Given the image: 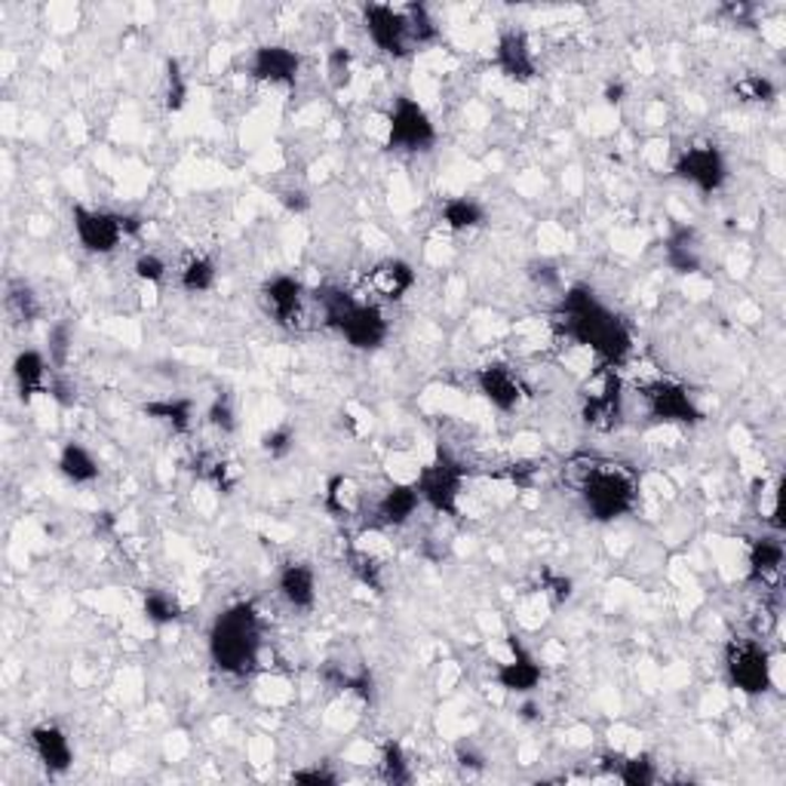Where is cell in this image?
<instances>
[{
    "mask_svg": "<svg viewBox=\"0 0 786 786\" xmlns=\"http://www.w3.org/2000/svg\"><path fill=\"white\" fill-rule=\"evenodd\" d=\"M541 680H544V670L534 661V654L525 652L517 640H510V657L498 664L494 682L510 694H532Z\"/></svg>",
    "mask_w": 786,
    "mask_h": 786,
    "instance_id": "obj_15",
    "label": "cell"
},
{
    "mask_svg": "<svg viewBox=\"0 0 786 786\" xmlns=\"http://www.w3.org/2000/svg\"><path fill=\"white\" fill-rule=\"evenodd\" d=\"M381 774L390 784H409L412 780V765L406 759L400 744H387L381 749Z\"/></svg>",
    "mask_w": 786,
    "mask_h": 786,
    "instance_id": "obj_30",
    "label": "cell"
},
{
    "mask_svg": "<svg viewBox=\"0 0 786 786\" xmlns=\"http://www.w3.org/2000/svg\"><path fill=\"white\" fill-rule=\"evenodd\" d=\"M676 175L697 191L713 194L728 182V163L722 157L719 147L704 142V145H692L682 151L680 161H676Z\"/></svg>",
    "mask_w": 786,
    "mask_h": 786,
    "instance_id": "obj_10",
    "label": "cell"
},
{
    "mask_svg": "<svg viewBox=\"0 0 786 786\" xmlns=\"http://www.w3.org/2000/svg\"><path fill=\"white\" fill-rule=\"evenodd\" d=\"M142 612H145V617L154 626H170L182 617V605H178V600H175V593L154 586V590H147L145 593Z\"/></svg>",
    "mask_w": 786,
    "mask_h": 786,
    "instance_id": "obj_27",
    "label": "cell"
},
{
    "mask_svg": "<svg viewBox=\"0 0 786 786\" xmlns=\"http://www.w3.org/2000/svg\"><path fill=\"white\" fill-rule=\"evenodd\" d=\"M277 593L295 612H310L317 605V572L307 562H286L277 574Z\"/></svg>",
    "mask_w": 786,
    "mask_h": 786,
    "instance_id": "obj_18",
    "label": "cell"
},
{
    "mask_svg": "<svg viewBox=\"0 0 786 786\" xmlns=\"http://www.w3.org/2000/svg\"><path fill=\"white\" fill-rule=\"evenodd\" d=\"M31 749L50 774H65L74 765V746L68 741V734L53 722L38 725L31 732Z\"/></svg>",
    "mask_w": 786,
    "mask_h": 786,
    "instance_id": "obj_19",
    "label": "cell"
},
{
    "mask_svg": "<svg viewBox=\"0 0 786 786\" xmlns=\"http://www.w3.org/2000/svg\"><path fill=\"white\" fill-rule=\"evenodd\" d=\"M317 302L323 307V320L326 326H333L335 333L345 338L347 345L357 350H375L385 345L387 326L385 310L369 302H357L354 295L347 293H326L317 295Z\"/></svg>",
    "mask_w": 786,
    "mask_h": 786,
    "instance_id": "obj_4",
    "label": "cell"
},
{
    "mask_svg": "<svg viewBox=\"0 0 786 786\" xmlns=\"http://www.w3.org/2000/svg\"><path fill=\"white\" fill-rule=\"evenodd\" d=\"M725 673L741 694L759 697L772 688L774 661L756 640H734L725 652Z\"/></svg>",
    "mask_w": 786,
    "mask_h": 786,
    "instance_id": "obj_7",
    "label": "cell"
},
{
    "mask_svg": "<svg viewBox=\"0 0 786 786\" xmlns=\"http://www.w3.org/2000/svg\"><path fill=\"white\" fill-rule=\"evenodd\" d=\"M262 302H265L267 314L274 317V323L295 329L307 310V289L302 286V280H295L289 274H277V277H270L265 283Z\"/></svg>",
    "mask_w": 786,
    "mask_h": 786,
    "instance_id": "obj_12",
    "label": "cell"
},
{
    "mask_svg": "<svg viewBox=\"0 0 786 786\" xmlns=\"http://www.w3.org/2000/svg\"><path fill=\"white\" fill-rule=\"evenodd\" d=\"M433 142H437V123L427 114V108L409 95L397 99L387 114V145L415 154L427 151Z\"/></svg>",
    "mask_w": 786,
    "mask_h": 786,
    "instance_id": "obj_9",
    "label": "cell"
},
{
    "mask_svg": "<svg viewBox=\"0 0 786 786\" xmlns=\"http://www.w3.org/2000/svg\"><path fill=\"white\" fill-rule=\"evenodd\" d=\"M642 397H645L649 415L657 421H666V425H694L701 418V409L688 394V387L676 385V381H664V378L652 381L642 390Z\"/></svg>",
    "mask_w": 786,
    "mask_h": 786,
    "instance_id": "obj_11",
    "label": "cell"
},
{
    "mask_svg": "<svg viewBox=\"0 0 786 786\" xmlns=\"http://www.w3.org/2000/svg\"><path fill=\"white\" fill-rule=\"evenodd\" d=\"M578 494L596 522H614L636 504V480L617 465H586L578 477Z\"/></svg>",
    "mask_w": 786,
    "mask_h": 786,
    "instance_id": "obj_5",
    "label": "cell"
},
{
    "mask_svg": "<svg viewBox=\"0 0 786 786\" xmlns=\"http://www.w3.org/2000/svg\"><path fill=\"white\" fill-rule=\"evenodd\" d=\"M418 507H421V494L415 489V482H394L375 501V525L400 529L418 513Z\"/></svg>",
    "mask_w": 786,
    "mask_h": 786,
    "instance_id": "obj_17",
    "label": "cell"
},
{
    "mask_svg": "<svg viewBox=\"0 0 786 786\" xmlns=\"http://www.w3.org/2000/svg\"><path fill=\"white\" fill-rule=\"evenodd\" d=\"M215 280H218V270H215V262L210 255H191L178 270V286L191 295L210 293Z\"/></svg>",
    "mask_w": 786,
    "mask_h": 786,
    "instance_id": "obj_26",
    "label": "cell"
},
{
    "mask_svg": "<svg viewBox=\"0 0 786 786\" xmlns=\"http://www.w3.org/2000/svg\"><path fill=\"white\" fill-rule=\"evenodd\" d=\"M13 381L22 394V400H31L38 394H47L53 381H50V363L43 357L41 350H19L13 360Z\"/></svg>",
    "mask_w": 786,
    "mask_h": 786,
    "instance_id": "obj_22",
    "label": "cell"
},
{
    "mask_svg": "<svg viewBox=\"0 0 786 786\" xmlns=\"http://www.w3.org/2000/svg\"><path fill=\"white\" fill-rule=\"evenodd\" d=\"M295 784H335L333 772H323V768H302V772L293 774Z\"/></svg>",
    "mask_w": 786,
    "mask_h": 786,
    "instance_id": "obj_40",
    "label": "cell"
},
{
    "mask_svg": "<svg viewBox=\"0 0 786 786\" xmlns=\"http://www.w3.org/2000/svg\"><path fill=\"white\" fill-rule=\"evenodd\" d=\"M187 99V81L185 74H182V68H178V62H170V68H166V105H170V111H178V108L185 105Z\"/></svg>",
    "mask_w": 786,
    "mask_h": 786,
    "instance_id": "obj_34",
    "label": "cell"
},
{
    "mask_svg": "<svg viewBox=\"0 0 786 786\" xmlns=\"http://www.w3.org/2000/svg\"><path fill=\"white\" fill-rule=\"evenodd\" d=\"M293 442H295V437H293V430L289 427H274L270 433L265 437V452L270 455V458H283V455H289L293 452Z\"/></svg>",
    "mask_w": 786,
    "mask_h": 786,
    "instance_id": "obj_36",
    "label": "cell"
},
{
    "mask_svg": "<svg viewBox=\"0 0 786 786\" xmlns=\"http://www.w3.org/2000/svg\"><path fill=\"white\" fill-rule=\"evenodd\" d=\"M71 225H74V237L86 253L108 255L114 253L130 234L135 231V222L130 215L108 213V210H93L78 203L71 210Z\"/></svg>",
    "mask_w": 786,
    "mask_h": 786,
    "instance_id": "obj_6",
    "label": "cell"
},
{
    "mask_svg": "<svg viewBox=\"0 0 786 786\" xmlns=\"http://www.w3.org/2000/svg\"><path fill=\"white\" fill-rule=\"evenodd\" d=\"M55 467H59V473H62L68 482H74V486H90V482L99 480V473H102L95 455L90 452L86 446H81V442H68L65 449L59 452Z\"/></svg>",
    "mask_w": 786,
    "mask_h": 786,
    "instance_id": "obj_24",
    "label": "cell"
},
{
    "mask_svg": "<svg viewBox=\"0 0 786 786\" xmlns=\"http://www.w3.org/2000/svg\"><path fill=\"white\" fill-rule=\"evenodd\" d=\"M494 65L498 71L517 83H529L534 78V50L522 31H504L494 43Z\"/></svg>",
    "mask_w": 786,
    "mask_h": 786,
    "instance_id": "obj_16",
    "label": "cell"
},
{
    "mask_svg": "<svg viewBox=\"0 0 786 786\" xmlns=\"http://www.w3.org/2000/svg\"><path fill=\"white\" fill-rule=\"evenodd\" d=\"M329 78L335 81V86H347L350 83V53H347L345 47H338L329 55Z\"/></svg>",
    "mask_w": 786,
    "mask_h": 786,
    "instance_id": "obj_38",
    "label": "cell"
},
{
    "mask_svg": "<svg viewBox=\"0 0 786 786\" xmlns=\"http://www.w3.org/2000/svg\"><path fill=\"white\" fill-rule=\"evenodd\" d=\"M210 425L218 427L222 433H231L237 427V415H234V406L227 402V397H218V400L210 406Z\"/></svg>",
    "mask_w": 786,
    "mask_h": 786,
    "instance_id": "obj_37",
    "label": "cell"
},
{
    "mask_svg": "<svg viewBox=\"0 0 786 786\" xmlns=\"http://www.w3.org/2000/svg\"><path fill=\"white\" fill-rule=\"evenodd\" d=\"M477 387L486 400L492 402L498 412H513L520 409L522 397H525V387L522 378L504 363H489L477 372Z\"/></svg>",
    "mask_w": 786,
    "mask_h": 786,
    "instance_id": "obj_14",
    "label": "cell"
},
{
    "mask_svg": "<svg viewBox=\"0 0 786 786\" xmlns=\"http://www.w3.org/2000/svg\"><path fill=\"white\" fill-rule=\"evenodd\" d=\"M145 412L151 415L154 421L170 425L173 430H187V427H191V418H194V406H191V400H157L145 406Z\"/></svg>",
    "mask_w": 786,
    "mask_h": 786,
    "instance_id": "obj_29",
    "label": "cell"
},
{
    "mask_svg": "<svg viewBox=\"0 0 786 786\" xmlns=\"http://www.w3.org/2000/svg\"><path fill=\"white\" fill-rule=\"evenodd\" d=\"M442 225L455 231V234H467L473 227H480L486 222V210L473 197H449L440 210Z\"/></svg>",
    "mask_w": 786,
    "mask_h": 786,
    "instance_id": "obj_25",
    "label": "cell"
},
{
    "mask_svg": "<svg viewBox=\"0 0 786 786\" xmlns=\"http://www.w3.org/2000/svg\"><path fill=\"white\" fill-rule=\"evenodd\" d=\"M262 654V621L253 605H231L210 630V657L227 676L253 673Z\"/></svg>",
    "mask_w": 786,
    "mask_h": 786,
    "instance_id": "obj_2",
    "label": "cell"
},
{
    "mask_svg": "<svg viewBox=\"0 0 786 786\" xmlns=\"http://www.w3.org/2000/svg\"><path fill=\"white\" fill-rule=\"evenodd\" d=\"M302 71V59L283 43H265L249 59V78L267 86H293Z\"/></svg>",
    "mask_w": 786,
    "mask_h": 786,
    "instance_id": "obj_13",
    "label": "cell"
},
{
    "mask_svg": "<svg viewBox=\"0 0 786 786\" xmlns=\"http://www.w3.org/2000/svg\"><path fill=\"white\" fill-rule=\"evenodd\" d=\"M10 307L19 310L22 320H34L41 314V302H38V295H34V289L28 283H13L10 286Z\"/></svg>",
    "mask_w": 786,
    "mask_h": 786,
    "instance_id": "obj_32",
    "label": "cell"
},
{
    "mask_svg": "<svg viewBox=\"0 0 786 786\" xmlns=\"http://www.w3.org/2000/svg\"><path fill=\"white\" fill-rule=\"evenodd\" d=\"M617 780L630 786H649L657 780V772H654V762L649 756H633V759L621 762L617 768Z\"/></svg>",
    "mask_w": 786,
    "mask_h": 786,
    "instance_id": "obj_31",
    "label": "cell"
},
{
    "mask_svg": "<svg viewBox=\"0 0 786 786\" xmlns=\"http://www.w3.org/2000/svg\"><path fill=\"white\" fill-rule=\"evenodd\" d=\"M666 265L673 267V270H680V274H694V270L701 267L692 231H676V234L666 241Z\"/></svg>",
    "mask_w": 786,
    "mask_h": 786,
    "instance_id": "obj_28",
    "label": "cell"
},
{
    "mask_svg": "<svg viewBox=\"0 0 786 786\" xmlns=\"http://www.w3.org/2000/svg\"><path fill=\"white\" fill-rule=\"evenodd\" d=\"M621 406H624L621 381L614 375H602L593 390L586 394V421L593 427H612L621 418Z\"/></svg>",
    "mask_w": 786,
    "mask_h": 786,
    "instance_id": "obj_20",
    "label": "cell"
},
{
    "mask_svg": "<svg viewBox=\"0 0 786 786\" xmlns=\"http://www.w3.org/2000/svg\"><path fill=\"white\" fill-rule=\"evenodd\" d=\"M560 326L565 338L593 350L605 363L626 360L633 350V335L624 320L602 305L590 286H572L562 293Z\"/></svg>",
    "mask_w": 786,
    "mask_h": 786,
    "instance_id": "obj_1",
    "label": "cell"
},
{
    "mask_svg": "<svg viewBox=\"0 0 786 786\" xmlns=\"http://www.w3.org/2000/svg\"><path fill=\"white\" fill-rule=\"evenodd\" d=\"M369 286L375 295H381L385 302H402L406 295L412 293L415 270L409 262L402 258H387L381 265H375L369 270Z\"/></svg>",
    "mask_w": 786,
    "mask_h": 786,
    "instance_id": "obj_21",
    "label": "cell"
},
{
    "mask_svg": "<svg viewBox=\"0 0 786 786\" xmlns=\"http://www.w3.org/2000/svg\"><path fill=\"white\" fill-rule=\"evenodd\" d=\"M363 28L369 41L385 55L406 59L418 47H425L437 38L433 19L425 7H390V3H369L363 10Z\"/></svg>",
    "mask_w": 786,
    "mask_h": 786,
    "instance_id": "obj_3",
    "label": "cell"
},
{
    "mask_svg": "<svg viewBox=\"0 0 786 786\" xmlns=\"http://www.w3.org/2000/svg\"><path fill=\"white\" fill-rule=\"evenodd\" d=\"M283 203H286V206H289L293 213H295V210H305V206H307L305 194H302V191H289V194L283 197Z\"/></svg>",
    "mask_w": 786,
    "mask_h": 786,
    "instance_id": "obj_41",
    "label": "cell"
},
{
    "mask_svg": "<svg viewBox=\"0 0 786 786\" xmlns=\"http://www.w3.org/2000/svg\"><path fill=\"white\" fill-rule=\"evenodd\" d=\"M737 93L744 95L746 102H768V99H774V83L768 78L753 74V78L737 83Z\"/></svg>",
    "mask_w": 786,
    "mask_h": 786,
    "instance_id": "obj_35",
    "label": "cell"
},
{
    "mask_svg": "<svg viewBox=\"0 0 786 786\" xmlns=\"http://www.w3.org/2000/svg\"><path fill=\"white\" fill-rule=\"evenodd\" d=\"M166 262H163L161 255L154 253H145L135 258V277L142 283H147V286H157V283L166 280Z\"/></svg>",
    "mask_w": 786,
    "mask_h": 786,
    "instance_id": "obj_33",
    "label": "cell"
},
{
    "mask_svg": "<svg viewBox=\"0 0 786 786\" xmlns=\"http://www.w3.org/2000/svg\"><path fill=\"white\" fill-rule=\"evenodd\" d=\"M784 569V544L780 538H756L749 547V581L756 584H772L780 578Z\"/></svg>",
    "mask_w": 786,
    "mask_h": 786,
    "instance_id": "obj_23",
    "label": "cell"
},
{
    "mask_svg": "<svg viewBox=\"0 0 786 786\" xmlns=\"http://www.w3.org/2000/svg\"><path fill=\"white\" fill-rule=\"evenodd\" d=\"M415 489L421 494V504H427L437 513L446 517H458V507H461V489H465V470L461 465L440 455L433 465L421 467V473L415 477Z\"/></svg>",
    "mask_w": 786,
    "mask_h": 786,
    "instance_id": "obj_8",
    "label": "cell"
},
{
    "mask_svg": "<svg viewBox=\"0 0 786 786\" xmlns=\"http://www.w3.org/2000/svg\"><path fill=\"white\" fill-rule=\"evenodd\" d=\"M68 341H71V333H68L65 326H53V333H50V360L59 363V366L65 363Z\"/></svg>",
    "mask_w": 786,
    "mask_h": 786,
    "instance_id": "obj_39",
    "label": "cell"
}]
</instances>
